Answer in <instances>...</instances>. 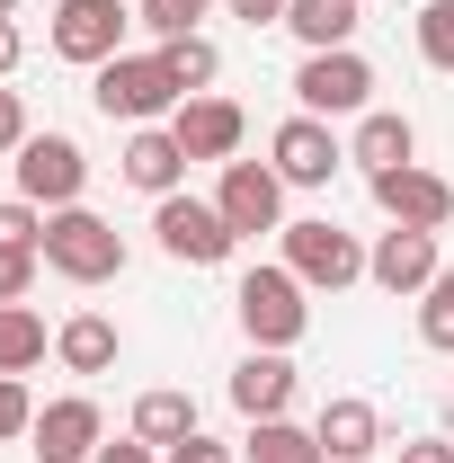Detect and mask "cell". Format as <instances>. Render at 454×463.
Returning <instances> with one entry per match:
<instances>
[{
  "label": "cell",
  "instance_id": "obj_27",
  "mask_svg": "<svg viewBox=\"0 0 454 463\" xmlns=\"http://www.w3.org/2000/svg\"><path fill=\"white\" fill-rule=\"evenodd\" d=\"M0 250H36V259H45V205L0 196Z\"/></svg>",
  "mask_w": 454,
  "mask_h": 463
},
{
  "label": "cell",
  "instance_id": "obj_36",
  "mask_svg": "<svg viewBox=\"0 0 454 463\" xmlns=\"http://www.w3.org/2000/svg\"><path fill=\"white\" fill-rule=\"evenodd\" d=\"M18 62H27V36H18V18H0V80H9Z\"/></svg>",
  "mask_w": 454,
  "mask_h": 463
},
{
  "label": "cell",
  "instance_id": "obj_4",
  "mask_svg": "<svg viewBox=\"0 0 454 463\" xmlns=\"http://www.w3.org/2000/svg\"><path fill=\"white\" fill-rule=\"evenodd\" d=\"M285 268L312 294H347L365 277V241L347 223H330V214H303V223H285Z\"/></svg>",
  "mask_w": 454,
  "mask_h": 463
},
{
  "label": "cell",
  "instance_id": "obj_24",
  "mask_svg": "<svg viewBox=\"0 0 454 463\" xmlns=\"http://www.w3.org/2000/svg\"><path fill=\"white\" fill-rule=\"evenodd\" d=\"M161 62H170V80L187 90V99H205V90L223 80V54H214V36H170V45H161Z\"/></svg>",
  "mask_w": 454,
  "mask_h": 463
},
{
  "label": "cell",
  "instance_id": "obj_1",
  "mask_svg": "<svg viewBox=\"0 0 454 463\" xmlns=\"http://www.w3.org/2000/svg\"><path fill=\"white\" fill-rule=\"evenodd\" d=\"M90 99H99V116H108V125H170V116L187 108V90L170 80L161 45H152V54L99 62V71H90Z\"/></svg>",
  "mask_w": 454,
  "mask_h": 463
},
{
  "label": "cell",
  "instance_id": "obj_34",
  "mask_svg": "<svg viewBox=\"0 0 454 463\" xmlns=\"http://www.w3.org/2000/svg\"><path fill=\"white\" fill-rule=\"evenodd\" d=\"M401 463H454V437H410V446H393Z\"/></svg>",
  "mask_w": 454,
  "mask_h": 463
},
{
  "label": "cell",
  "instance_id": "obj_29",
  "mask_svg": "<svg viewBox=\"0 0 454 463\" xmlns=\"http://www.w3.org/2000/svg\"><path fill=\"white\" fill-rule=\"evenodd\" d=\"M36 392H27V374H0V446H18V437H27V428H36Z\"/></svg>",
  "mask_w": 454,
  "mask_h": 463
},
{
  "label": "cell",
  "instance_id": "obj_16",
  "mask_svg": "<svg viewBox=\"0 0 454 463\" xmlns=\"http://www.w3.org/2000/svg\"><path fill=\"white\" fill-rule=\"evenodd\" d=\"M116 170H125V187H143V196L161 205V196L187 187V152H178L170 125H134V134H125V152H116Z\"/></svg>",
  "mask_w": 454,
  "mask_h": 463
},
{
  "label": "cell",
  "instance_id": "obj_23",
  "mask_svg": "<svg viewBox=\"0 0 454 463\" xmlns=\"http://www.w3.org/2000/svg\"><path fill=\"white\" fill-rule=\"evenodd\" d=\"M45 347H54L45 312H27V303H0V374H36V365H45Z\"/></svg>",
  "mask_w": 454,
  "mask_h": 463
},
{
  "label": "cell",
  "instance_id": "obj_6",
  "mask_svg": "<svg viewBox=\"0 0 454 463\" xmlns=\"http://www.w3.org/2000/svg\"><path fill=\"white\" fill-rule=\"evenodd\" d=\"M294 108H303V116H365V108H374V62L356 54V45L303 54V71H294Z\"/></svg>",
  "mask_w": 454,
  "mask_h": 463
},
{
  "label": "cell",
  "instance_id": "obj_33",
  "mask_svg": "<svg viewBox=\"0 0 454 463\" xmlns=\"http://www.w3.org/2000/svg\"><path fill=\"white\" fill-rule=\"evenodd\" d=\"M241 27H285V0H223Z\"/></svg>",
  "mask_w": 454,
  "mask_h": 463
},
{
  "label": "cell",
  "instance_id": "obj_5",
  "mask_svg": "<svg viewBox=\"0 0 454 463\" xmlns=\"http://www.w3.org/2000/svg\"><path fill=\"white\" fill-rule=\"evenodd\" d=\"M152 232H161V259H178V268H223L232 250H241V232L223 223V205L214 196H161L152 205Z\"/></svg>",
  "mask_w": 454,
  "mask_h": 463
},
{
  "label": "cell",
  "instance_id": "obj_22",
  "mask_svg": "<svg viewBox=\"0 0 454 463\" xmlns=\"http://www.w3.org/2000/svg\"><path fill=\"white\" fill-rule=\"evenodd\" d=\"M241 463H330V455H321V437H312V428H294V419H250Z\"/></svg>",
  "mask_w": 454,
  "mask_h": 463
},
{
  "label": "cell",
  "instance_id": "obj_3",
  "mask_svg": "<svg viewBox=\"0 0 454 463\" xmlns=\"http://www.w3.org/2000/svg\"><path fill=\"white\" fill-rule=\"evenodd\" d=\"M303 277H294V268H250V277H241V294H232V312H241V330H250V347H294L303 339V330H312V303H303Z\"/></svg>",
  "mask_w": 454,
  "mask_h": 463
},
{
  "label": "cell",
  "instance_id": "obj_14",
  "mask_svg": "<svg viewBox=\"0 0 454 463\" xmlns=\"http://www.w3.org/2000/svg\"><path fill=\"white\" fill-rule=\"evenodd\" d=\"M294 392H303V374H294L285 347H250L232 365V410L241 419H294Z\"/></svg>",
  "mask_w": 454,
  "mask_h": 463
},
{
  "label": "cell",
  "instance_id": "obj_9",
  "mask_svg": "<svg viewBox=\"0 0 454 463\" xmlns=\"http://www.w3.org/2000/svg\"><path fill=\"white\" fill-rule=\"evenodd\" d=\"M125 27H134V9L125 0H54V54L80 62V71H99V62L125 54Z\"/></svg>",
  "mask_w": 454,
  "mask_h": 463
},
{
  "label": "cell",
  "instance_id": "obj_37",
  "mask_svg": "<svg viewBox=\"0 0 454 463\" xmlns=\"http://www.w3.org/2000/svg\"><path fill=\"white\" fill-rule=\"evenodd\" d=\"M0 18H18V0H0Z\"/></svg>",
  "mask_w": 454,
  "mask_h": 463
},
{
  "label": "cell",
  "instance_id": "obj_11",
  "mask_svg": "<svg viewBox=\"0 0 454 463\" xmlns=\"http://www.w3.org/2000/svg\"><path fill=\"white\" fill-rule=\"evenodd\" d=\"M365 187H374V205H383L393 223H410V232H446V223H454V178L419 170V161H401V170H374Z\"/></svg>",
  "mask_w": 454,
  "mask_h": 463
},
{
  "label": "cell",
  "instance_id": "obj_38",
  "mask_svg": "<svg viewBox=\"0 0 454 463\" xmlns=\"http://www.w3.org/2000/svg\"><path fill=\"white\" fill-rule=\"evenodd\" d=\"M356 9H365V0H356Z\"/></svg>",
  "mask_w": 454,
  "mask_h": 463
},
{
  "label": "cell",
  "instance_id": "obj_8",
  "mask_svg": "<svg viewBox=\"0 0 454 463\" xmlns=\"http://www.w3.org/2000/svg\"><path fill=\"white\" fill-rule=\"evenodd\" d=\"M268 170L285 178V187H330V178L347 170V143L330 134V116H285L277 134H268Z\"/></svg>",
  "mask_w": 454,
  "mask_h": 463
},
{
  "label": "cell",
  "instance_id": "obj_21",
  "mask_svg": "<svg viewBox=\"0 0 454 463\" xmlns=\"http://www.w3.org/2000/svg\"><path fill=\"white\" fill-rule=\"evenodd\" d=\"M134 437H143V446H161V455L187 446V437H196V402H187L178 383H152V392L134 402Z\"/></svg>",
  "mask_w": 454,
  "mask_h": 463
},
{
  "label": "cell",
  "instance_id": "obj_26",
  "mask_svg": "<svg viewBox=\"0 0 454 463\" xmlns=\"http://www.w3.org/2000/svg\"><path fill=\"white\" fill-rule=\"evenodd\" d=\"M419 62L428 71H454V0H428L419 9Z\"/></svg>",
  "mask_w": 454,
  "mask_h": 463
},
{
  "label": "cell",
  "instance_id": "obj_15",
  "mask_svg": "<svg viewBox=\"0 0 454 463\" xmlns=\"http://www.w3.org/2000/svg\"><path fill=\"white\" fill-rule=\"evenodd\" d=\"M312 437H321L330 463H365V455H383V410L365 402V392H330V402L312 410Z\"/></svg>",
  "mask_w": 454,
  "mask_h": 463
},
{
  "label": "cell",
  "instance_id": "obj_32",
  "mask_svg": "<svg viewBox=\"0 0 454 463\" xmlns=\"http://www.w3.org/2000/svg\"><path fill=\"white\" fill-rule=\"evenodd\" d=\"M161 463H232V446H214V437L196 428V437H187V446H170V455H161Z\"/></svg>",
  "mask_w": 454,
  "mask_h": 463
},
{
  "label": "cell",
  "instance_id": "obj_31",
  "mask_svg": "<svg viewBox=\"0 0 454 463\" xmlns=\"http://www.w3.org/2000/svg\"><path fill=\"white\" fill-rule=\"evenodd\" d=\"M18 143H27V108L18 90H0V161H18Z\"/></svg>",
  "mask_w": 454,
  "mask_h": 463
},
{
  "label": "cell",
  "instance_id": "obj_35",
  "mask_svg": "<svg viewBox=\"0 0 454 463\" xmlns=\"http://www.w3.org/2000/svg\"><path fill=\"white\" fill-rule=\"evenodd\" d=\"M99 463H161V446H143V437H116V446H99Z\"/></svg>",
  "mask_w": 454,
  "mask_h": 463
},
{
  "label": "cell",
  "instance_id": "obj_12",
  "mask_svg": "<svg viewBox=\"0 0 454 463\" xmlns=\"http://www.w3.org/2000/svg\"><path fill=\"white\" fill-rule=\"evenodd\" d=\"M214 205H223V223L241 241H259V232H285V178L268 161H223V187H214Z\"/></svg>",
  "mask_w": 454,
  "mask_h": 463
},
{
  "label": "cell",
  "instance_id": "obj_7",
  "mask_svg": "<svg viewBox=\"0 0 454 463\" xmlns=\"http://www.w3.org/2000/svg\"><path fill=\"white\" fill-rule=\"evenodd\" d=\"M9 170H18V196H27V205L62 214V205H80V187H90V152H80L71 134H27Z\"/></svg>",
  "mask_w": 454,
  "mask_h": 463
},
{
  "label": "cell",
  "instance_id": "obj_13",
  "mask_svg": "<svg viewBox=\"0 0 454 463\" xmlns=\"http://www.w3.org/2000/svg\"><path fill=\"white\" fill-rule=\"evenodd\" d=\"M437 268H446V259H437V232H410V223H393L374 250H365V286H383L393 303L401 294H428Z\"/></svg>",
  "mask_w": 454,
  "mask_h": 463
},
{
  "label": "cell",
  "instance_id": "obj_20",
  "mask_svg": "<svg viewBox=\"0 0 454 463\" xmlns=\"http://www.w3.org/2000/svg\"><path fill=\"white\" fill-rule=\"evenodd\" d=\"M356 0H285V36L303 45V54H330V45H347L356 36Z\"/></svg>",
  "mask_w": 454,
  "mask_h": 463
},
{
  "label": "cell",
  "instance_id": "obj_30",
  "mask_svg": "<svg viewBox=\"0 0 454 463\" xmlns=\"http://www.w3.org/2000/svg\"><path fill=\"white\" fill-rule=\"evenodd\" d=\"M36 277H45V259H36V250H0V303H27Z\"/></svg>",
  "mask_w": 454,
  "mask_h": 463
},
{
  "label": "cell",
  "instance_id": "obj_17",
  "mask_svg": "<svg viewBox=\"0 0 454 463\" xmlns=\"http://www.w3.org/2000/svg\"><path fill=\"white\" fill-rule=\"evenodd\" d=\"M170 134H178V152L187 161H241V134H250V116L232 108V99H187V108L170 116Z\"/></svg>",
  "mask_w": 454,
  "mask_h": 463
},
{
  "label": "cell",
  "instance_id": "obj_18",
  "mask_svg": "<svg viewBox=\"0 0 454 463\" xmlns=\"http://www.w3.org/2000/svg\"><path fill=\"white\" fill-rule=\"evenodd\" d=\"M347 161L374 178V170H401V161H419V125L393 108H365L356 116V134H347Z\"/></svg>",
  "mask_w": 454,
  "mask_h": 463
},
{
  "label": "cell",
  "instance_id": "obj_10",
  "mask_svg": "<svg viewBox=\"0 0 454 463\" xmlns=\"http://www.w3.org/2000/svg\"><path fill=\"white\" fill-rule=\"evenodd\" d=\"M27 446H36V463H99V446H108V410L90 402V392H62V402L36 410Z\"/></svg>",
  "mask_w": 454,
  "mask_h": 463
},
{
  "label": "cell",
  "instance_id": "obj_19",
  "mask_svg": "<svg viewBox=\"0 0 454 463\" xmlns=\"http://www.w3.org/2000/svg\"><path fill=\"white\" fill-rule=\"evenodd\" d=\"M116 356H125V339H116L108 312H71V321L54 330V365L62 374H108Z\"/></svg>",
  "mask_w": 454,
  "mask_h": 463
},
{
  "label": "cell",
  "instance_id": "obj_25",
  "mask_svg": "<svg viewBox=\"0 0 454 463\" xmlns=\"http://www.w3.org/2000/svg\"><path fill=\"white\" fill-rule=\"evenodd\" d=\"M419 339L437 356H454V268H437V286L419 294Z\"/></svg>",
  "mask_w": 454,
  "mask_h": 463
},
{
  "label": "cell",
  "instance_id": "obj_28",
  "mask_svg": "<svg viewBox=\"0 0 454 463\" xmlns=\"http://www.w3.org/2000/svg\"><path fill=\"white\" fill-rule=\"evenodd\" d=\"M205 9H214V0H143L134 18H143V27L170 45V36H196V18H205Z\"/></svg>",
  "mask_w": 454,
  "mask_h": 463
},
{
  "label": "cell",
  "instance_id": "obj_2",
  "mask_svg": "<svg viewBox=\"0 0 454 463\" xmlns=\"http://www.w3.org/2000/svg\"><path fill=\"white\" fill-rule=\"evenodd\" d=\"M45 268L62 286H116L125 277V232L90 205H62V214H45Z\"/></svg>",
  "mask_w": 454,
  "mask_h": 463
}]
</instances>
